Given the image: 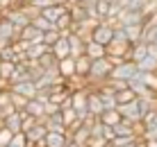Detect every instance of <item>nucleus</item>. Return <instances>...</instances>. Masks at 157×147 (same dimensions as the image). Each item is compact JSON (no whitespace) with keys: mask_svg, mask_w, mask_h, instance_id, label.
Instances as JSON below:
<instances>
[{"mask_svg":"<svg viewBox=\"0 0 157 147\" xmlns=\"http://www.w3.org/2000/svg\"><path fill=\"white\" fill-rule=\"evenodd\" d=\"M112 36H114V27L107 25V23H98L94 30H91L89 41H94V43H98V45L107 48V45L112 43Z\"/></svg>","mask_w":157,"mask_h":147,"instance_id":"obj_1","label":"nucleus"},{"mask_svg":"<svg viewBox=\"0 0 157 147\" xmlns=\"http://www.w3.org/2000/svg\"><path fill=\"white\" fill-rule=\"evenodd\" d=\"M139 70H137V63H132V61H121V63H116L114 68H112V73H109V79H121V81H128L137 75Z\"/></svg>","mask_w":157,"mask_h":147,"instance_id":"obj_2","label":"nucleus"},{"mask_svg":"<svg viewBox=\"0 0 157 147\" xmlns=\"http://www.w3.org/2000/svg\"><path fill=\"white\" fill-rule=\"evenodd\" d=\"M118 116H121V120H125L130 124H139L141 122V116H139V106H137V97H134L132 102H128V104H121L116 106Z\"/></svg>","mask_w":157,"mask_h":147,"instance_id":"obj_3","label":"nucleus"},{"mask_svg":"<svg viewBox=\"0 0 157 147\" xmlns=\"http://www.w3.org/2000/svg\"><path fill=\"white\" fill-rule=\"evenodd\" d=\"M0 16H5V18L12 23V27H14L16 32L30 25V18H28V16H25L23 12H21V7H12L9 12H5V14H0Z\"/></svg>","mask_w":157,"mask_h":147,"instance_id":"obj_4","label":"nucleus"},{"mask_svg":"<svg viewBox=\"0 0 157 147\" xmlns=\"http://www.w3.org/2000/svg\"><path fill=\"white\" fill-rule=\"evenodd\" d=\"M96 93H98V97H100L102 111H112V109H116V97H114V91H112L107 84L98 86V88H96Z\"/></svg>","mask_w":157,"mask_h":147,"instance_id":"obj_5","label":"nucleus"},{"mask_svg":"<svg viewBox=\"0 0 157 147\" xmlns=\"http://www.w3.org/2000/svg\"><path fill=\"white\" fill-rule=\"evenodd\" d=\"M146 57H148V45L139 41V43H134V45H130V50H128V57H125V61L139 63V61H144Z\"/></svg>","mask_w":157,"mask_h":147,"instance_id":"obj_6","label":"nucleus"},{"mask_svg":"<svg viewBox=\"0 0 157 147\" xmlns=\"http://www.w3.org/2000/svg\"><path fill=\"white\" fill-rule=\"evenodd\" d=\"M73 63H75V75H73V77H78V79H86V77H89L91 59L86 57V54H80V57H75Z\"/></svg>","mask_w":157,"mask_h":147,"instance_id":"obj_7","label":"nucleus"},{"mask_svg":"<svg viewBox=\"0 0 157 147\" xmlns=\"http://www.w3.org/2000/svg\"><path fill=\"white\" fill-rule=\"evenodd\" d=\"M68 12V5H50V7L41 9L39 16H43V18L48 20V23H55V20L59 18V16H64Z\"/></svg>","mask_w":157,"mask_h":147,"instance_id":"obj_8","label":"nucleus"},{"mask_svg":"<svg viewBox=\"0 0 157 147\" xmlns=\"http://www.w3.org/2000/svg\"><path fill=\"white\" fill-rule=\"evenodd\" d=\"M112 131H114V138H137L139 140L137 131H134V124H130L125 120H121L116 127H112Z\"/></svg>","mask_w":157,"mask_h":147,"instance_id":"obj_9","label":"nucleus"},{"mask_svg":"<svg viewBox=\"0 0 157 147\" xmlns=\"http://www.w3.org/2000/svg\"><path fill=\"white\" fill-rule=\"evenodd\" d=\"M86 113L94 118H100V113H102V104H100V97L96 91H89V95H86Z\"/></svg>","mask_w":157,"mask_h":147,"instance_id":"obj_10","label":"nucleus"},{"mask_svg":"<svg viewBox=\"0 0 157 147\" xmlns=\"http://www.w3.org/2000/svg\"><path fill=\"white\" fill-rule=\"evenodd\" d=\"M66 43H68V52H71L73 59L80 57V54H84V43H86V41L80 39L78 34H73V32H71V34L66 36Z\"/></svg>","mask_w":157,"mask_h":147,"instance_id":"obj_11","label":"nucleus"},{"mask_svg":"<svg viewBox=\"0 0 157 147\" xmlns=\"http://www.w3.org/2000/svg\"><path fill=\"white\" fill-rule=\"evenodd\" d=\"M57 73H59V79H71L75 75L73 57H66V59H62V61H57Z\"/></svg>","mask_w":157,"mask_h":147,"instance_id":"obj_12","label":"nucleus"},{"mask_svg":"<svg viewBox=\"0 0 157 147\" xmlns=\"http://www.w3.org/2000/svg\"><path fill=\"white\" fill-rule=\"evenodd\" d=\"M9 91L18 93L21 97H25V100H34V95H36V86L32 84V81H23V84H16V86H12Z\"/></svg>","mask_w":157,"mask_h":147,"instance_id":"obj_13","label":"nucleus"},{"mask_svg":"<svg viewBox=\"0 0 157 147\" xmlns=\"http://www.w3.org/2000/svg\"><path fill=\"white\" fill-rule=\"evenodd\" d=\"M68 16H71L73 25L82 23V20H86V18H91V16L86 14V9H84L80 2H73V5H68Z\"/></svg>","mask_w":157,"mask_h":147,"instance_id":"obj_14","label":"nucleus"},{"mask_svg":"<svg viewBox=\"0 0 157 147\" xmlns=\"http://www.w3.org/2000/svg\"><path fill=\"white\" fill-rule=\"evenodd\" d=\"M25 116H28V113H25ZM23 118H21V113L16 111V113H12L9 118H5V120H2V127L7 129V131H12V134H21V120H23Z\"/></svg>","mask_w":157,"mask_h":147,"instance_id":"obj_15","label":"nucleus"},{"mask_svg":"<svg viewBox=\"0 0 157 147\" xmlns=\"http://www.w3.org/2000/svg\"><path fill=\"white\" fill-rule=\"evenodd\" d=\"M84 54L91 59V61H96V59H102V57H105V48L98 45V43H94V41H86V43H84Z\"/></svg>","mask_w":157,"mask_h":147,"instance_id":"obj_16","label":"nucleus"},{"mask_svg":"<svg viewBox=\"0 0 157 147\" xmlns=\"http://www.w3.org/2000/svg\"><path fill=\"white\" fill-rule=\"evenodd\" d=\"M50 52H52V57L57 59V61H62V59H66V57H71V52H68V43H66V39H59L55 45L50 48Z\"/></svg>","mask_w":157,"mask_h":147,"instance_id":"obj_17","label":"nucleus"},{"mask_svg":"<svg viewBox=\"0 0 157 147\" xmlns=\"http://www.w3.org/2000/svg\"><path fill=\"white\" fill-rule=\"evenodd\" d=\"M98 120H100V124H105V127H116V124L121 122V116H118L116 109H112V111H102Z\"/></svg>","mask_w":157,"mask_h":147,"instance_id":"obj_18","label":"nucleus"},{"mask_svg":"<svg viewBox=\"0 0 157 147\" xmlns=\"http://www.w3.org/2000/svg\"><path fill=\"white\" fill-rule=\"evenodd\" d=\"M16 34L18 32L12 27V23H9L5 16H0V39H9V41H16Z\"/></svg>","mask_w":157,"mask_h":147,"instance_id":"obj_19","label":"nucleus"},{"mask_svg":"<svg viewBox=\"0 0 157 147\" xmlns=\"http://www.w3.org/2000/svg\"><path fill=\"white\" fill-rule=\"evenodd\" d=\"M66 134H46L43 145L46 147H66Z\"/></svg>","mask_w":157,"mask_h":147,"instance_id":"obj_20","label":"nucleus"},{"mask_svg":"<svg viewBox=\"0 0 157 147\" xmlns=\"http://www.w3.org/2000/svg\"><path fill=\"white\" fill-rule=\"evenodd\" d=\"M121 30H123V34H125L130 45L141 41V25H130V27H121Z\"/></svg>","mask_w":157,"mask_h":147,"instance_id":"obj_21","label":"nucleus"},{"mask_svg":"<svg viewBox=\"0 0 157 147\" xmlns=\"http://www.w3.org/2000/svg\"><path fill=\"white\" fill-rule=\"evenodd\" d=\"M36 66H39L41 70H50V68H57V59L52 57V52H50V50H46V52H43L39 59H36Z\"/></svg>","mask_w":157,"mask_h":147,"instance_id":"obj_22","label":"nucleus"},{"mask_svg":"<svg viewBox=\"0 0 157 147\" xmlns=\"http://www.w3.org/2000/svg\"><path fill=\"white\" fill-rule=\"evenodd\" d=\"M46 50H48V48L43 45V43H30L28 50H25V59H28V61H36Z\"/></svg>","mask_w":157,"mask_h":147,"instance_id":"obj_23","label":"nucleus"},{"mask_svg":"<svg viewBox=\"0 0 157 147\" xmlns=\"http://www.w3.org/2000/svg\"><path fill=\"white\" fill-rule=\"evenodd\" d=\"M137 70H139V73H157V59L148 54L144 61L137 63Z\"/></svg>","mask_w":157,"mask_h":147,"instance_id":"obj_24","label":"nucleus"},{"mask_svg":"<svg viewBox=\"0 0 157 147\" xmlns=\"http://www.w3.org/2000/svg\"><path fill=\"white\" fill-rule=\"evenodd\" d=\"M23 111L28 113L30 118H34V120H36V118H41V116H43V104H39L36 100H30L28 104H25Z\"/></svg>","mask_w":157,"mask_h":147,"instance_id":"obj_25","label":"nucleus"},{"mask_svg":"<svg viewBox=\"0 0 157 147\" xmlns=\"http://www.w3.org/2000/svg\"><path fill=\"white\" fill-rule=\"evenodd\" d=\"M30 25L34 27V30H39L41 34H43V32H50V30H55V25H52V23H48V20L43 18V16H36V18H32V20H30Z\"/></svg>","mask_w":157,"mask_h":147,"instance_id":"obj_26","label":"nucleus"},{"mask_svg":"<svg viewBox=\"0 0 157 147\" xmlns=\"http://www.w3.org/2000/svg\"><path fill=\"white\" fill-rule=\"evenodd\" d=\"M59 39H62V34H59L57 30H50V32H43V41H41V43L48 48V50H50V48L55 45V43H57Z\"/></svg>","mask_w":157,"mask_h":147,"instance_id":"obj_27","label":"nucleus"},{"mask_svg":"<svg viewBox=\"0 0 157 147\" xmlns=\"http://www.w3.org/2000/svg\"><path fill=\"white\" fill-rule=\"evenodd\" d=\"M30 100H25V97H21L18 93H14V91H9V104H12L16 111H23L25 104H28Z\"/></svg>","mask_w":157,"mask_h":147,"instance_id":"obj_28","label":"nucleus"},{"mask_svg":"<svg viewBox=\"0 0 157 147\" xmlns=\"http://www.w3.org/2000/svg\"><path fill=\"white\" fill-rule=\"evenodd\" d=\"M114 97H116V106L128 104V102H132V100H134V95H132V91H130V88L121 91V93H114Z\"/></svg>","mask_w":157,"mask_h":147,"instance_id":"obj_29","label":"nucleus"},{"mask_svg":"<svg viewBox=\"0 0 157 147\" xmlns=\"http://www.w3.org/2000/svg\"><path fill=\"white\" fill-rule=\"evenodd\" d=\"M105 84L109 86L114 93H121V91H125V88H128V84H125V81H121V79H107Z\"/></svg>","mask_w":157,"mask_h":147,"instance_id":"obj_30","label":"nucleus"},{"mask_svg":"<svg viewBox=\"0 0 157 147\" xmlns=\"http://www.w3.org/2000/svg\"><path fill=\"white\" fill-rule=\"evenodd\" d=\"M12 131H7L5 127H0V147H7L9 143H12Z\"/></svg>","mask_w":157,"mask_h":147,"instance_id":"obj_31","label":"nucleus"},{"mask_svg":"<svg viewBox=\"0 0 157 147\" xmlns=\"http://www.w3.org/2000/svg\"><path fill=\"white\" fill-rule=\"evenodd\" d=\"M57 113H59V106L57 104H52V102H46V104H43V116H46V118L57 116Z\"/></svg>","mask_w":157,"mask_h":147,"instance_id":"obj_32","label":"nucleus"},{"mask_svg":"<svg viewBox=\"0 0 157 147\" xmlns=\"http://www.w3.org/2000/svg\"><path fill=\"white\" fill-rule=\"evenodd\" d=\"M50 5H52V0H32L30 7H32V9H36V12H41V9L50 7Z\"/></svg>","mask_w":157,"mask_h":147,"instance_id":"obj_33","label":"nucleus"},{"mask_svg":"<svg viewBox=\"0 0 157 147\" xmlns=\"http://www.w3.org/2000/svg\"><path fill=\"white\" fill-rule=\"evenodd\" d=\"M130 143H137V138H114L112 140V147H125V145H130Z\"/></svg>","mask_w":157,"mask_h":147,"instance_id":"obj_34","label":"nucleus"},{"mask_svg":"<svg viewBox=\"0 0 157 147\" xmlns=\"http://www.w3.org/2000/svg\"><path fill=\"white\" fill-rule=\"evenodd\" d=\"M146 147H157V138H148L146 140Z\"/></svg>","mask_w":157,"mask_h":147,"instance_id":"obj_35","label":"nucleus"},{"mask_svg":"<svg viewBox=\"0 0 157 147\" xmlns=\"http://www.w3.org/2000/svg\"><path fill=\"white\" fill-rule=\"evenodd\" d=\"M52 5H68V0H52Z\"/></svg>","mask_w":157,"mask_h":147,"instance_id":"obj_36","label":"nucleus"},{"mask_svg":"<svg viewBox=\"0 0 157 147\" xmlns=\"http://www.w3.org/2000/svg\"><path fill=\"white\" fill-rule=\"evenodd\" d=\"M134 147H146V140H137V145Z\"/></svg>","mask_w":157,"mask_h":147,"instance_id":"obj_37","label":"nucleus"},{"mask_svg":"<svg viewBox=\"0 0 157 147\" xmlns=\"http://www.w3.org/2000/svg\"><path fill=\"white\" fill-rule=\"evenodd\" d=\"M66 147H80V145H75L73 140H68V143H66Z\"/></svg>","mask_w":157,"mask_h":147,"instance_id":"obj_38","label":"nucleus"},{"mask_svg":"<svg viewBox=\"0 0 157 147\" xmlns=\"http://www.w3.org/2000/svg\"><path fill=\"white\" fill-rule=\"evenodd\" d=\"M73 2H82V0H68V5H73Z\"/></svg>","mask_w":157,"mask_h":147,"instance_id":"obj_39","label":"nucleus"},{"mask_svg":"<svg viewBox=\"0 0 157 147\" xmlns=\"http://www.w3.org/2000/svg\"><path fill=\"white\" fill-rule=\"evenodd\" d=\"M134 145H137V143H130V145H125V147H134Z\"/></svg>","mask_w":157,"mask_h":147,"instance_id":"obj_40","label":"nucleus"},{"mask_svg":"<svg viewBox=\"0 0 157 147\" xmlns=\"http://www.w3.org/2000/svg\"><path fill=\"white\" fill-rule=\"evenodd\" d=\"M105 147H112V145H109V143H107V145H105Z\"/></svg>","mask_w":157,"mask_h":147,"instance_id":"obj_41","label":"nucleus"}]
</instances>
